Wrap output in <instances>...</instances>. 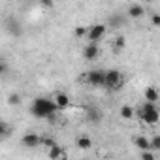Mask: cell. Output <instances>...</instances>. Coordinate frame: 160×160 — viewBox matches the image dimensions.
Masks as SVG:
<instances>
[{"label": "cell", "instance_id": "1", "mask_svg": "<svg viewBox=\"0 0 160 160\" xmlns=\"http://www.w3.org/2000/svg\"><path fill=\"white\" fill-rule=\"evenodd\" d=\"M30 109H32V115H36V117H51L57 111V106L49 98H36L32 102Z\"/></svg>", "mask_w": 160, "mask_h": 160}, {"label": "cell", "instance_id": "2", "mask_svg": "<svg viewBox=\"0 0 160 160\" xmlns=\"http://www.w3.org/2000/svg\"><path fill=\"white\" fill-rule=\"evenodd\" d=\"M121 85H122V75H121V72H117V70H108V72H106V83H104V87H108V89H111V91H117Z\"/></svg>", "mask_w": 160, "mask_h": 160}, {"label": "cell", "instance_id": "3", "mask_svg": "<svg viewBox=\"0 0 160 160\" xmlns=\"http://www.w3.org/2000/svg\"><path fill=\"white\" fill-rule=\"evenodd\" d=\"M87 81L91 85H94V87H104V83H106V72H102V70L89 72L87 73Z\"/></svg>", "mask_w": 160, "mask_h": 160}, {"label": "cell", "instance_id": "4", "mask_svg": "<svg viewBox=\"0 0 160 160\" xmlns=\"http://www.w3.org/2000/svg\"><path fill=\"white\" fill-rule=\"evenodd\" d=\"M104 32H106V25H94V27H91V28L87 30V36H89L91 43H96V42L104 36Z\"/></svg>", "mask_w": 160, "mask_h": 160}, {"label": "cell", "instance_id": "5", "mask_svg": "<svg viewBox=\"0 0 160 160\" xmlns=\"http://www.w3.org/2000/svg\"><path fill=\"white\" fill-rule=\"evenodd\" d=\"M21 23L15 19V17H10V19H6V32L8 34H12V36H21Z\"/></svg>", "mask_w": 160, "mask_h": 160}, {"label": "cell", "instance_id": "6", "mask_svg": "<svg viewBox=\"0 0 160 160\" xmlns=\"http://www.w3.org/2000/svg\"><path fill=\"white\" fill-rule=\"evenodd\" d=\"M139 117H141V121H145L147 124H156V122L160 121L158 109H152V111H139Z\"/></svg>", "mask_w": 160, "mask_h": 160}, {"label": "cell", "instance_id": "7", "mask_svg": "<svg viewBox=\"0 0 160 160\" xmlns=\"http://www.w3.org/2000/svg\"><path fill=\"white\" fill-rule=\"evenodd\" d=\"M23 145L25 147H38V145H42V136H38V134H34V132H30V134H27V136H23Z\"/></svg>", "mask_w": 160, "mask_h": 160}, {"label": "cell", "instance_id": "8", "mask_svg": "<svg viewBox=\"0 0 160 160\" xmlns=\"http://www.w3.org/2000/svg\"><path fill=\"white\" fill-rule=\"evenodd\" d=\"M98 55H100V49H98L96 43H87V45H85V49H83V57H85V60H94Z\"/></svg>", "mask_w": 160, "mask_h": 160}, {"label": "cell", "instance_id": "9", "mask_svg": "<svg viewBox=\"0 0 160 160\" xmlns=\"http://www.w3.org/2000/svg\"><path fill=\"white\" fill-rule=\"evenodd\" d=\"M87 121L92 122V124H98V122L102 121L100 109H96V108H87Z\"/></svg>", "mask_w": 160, "mask_h": 160}, {"label": "cell", "instance_id": "10", "mask_svg": "<svg viewBox=\"0 0 160 160\" xmlns=\"http://www.w3.org/2000/svg\"><path fill=\"white\" fill-rule=\"evenodd\" d=\"M55 106H57V109H64V108H70V98L64 94V92H58L57 96H55Z\"/></svg>", "mask_w": 160, "mask_h": 160}, {"label": "cell", "instance_id": "11", "mask_svg": "<svg viewBox=\"0 0 160 160\" xmlns=\"http://www.w3.org/2000/svg\"><path fill=\"white\" fill-rule=\"evenodd\" d=\"M128 15L134 17V19H139L141 15H145V8L139 6V4H132V6L128 8Z\"/></svg>", "mask_w": 160, "mask_h": 160}, {"label": "cell", "instance_id": "12", "mask_svg": "<svg viewBox=\"0 0 160 160\" xmlns=\"http://www.w3.org/2000/svg\"><path fill=\"white\" fill-rule=\"evenodd\" d=\"M136 147L139 151H151V145H149V139L145 136H138L136 138Z\"/></svg>", "mask_w": 160, "mask_h": 160}, {"label": "cell", "instance_id": "13", "mask_svg": "<svg viewBox=\"0 0 160 160\" xmlns=\"http://www.w3.org/2000/svg\"><path fill=\"white\" fill-rule=\"evenodd\" d=\"M145 98H147V102L156 104V100H158V92H156V89H154V87H149V89L145 91Z\"/></svg>", "mask_w": 160, "mask_h": 160}, {"label": "cell", "instance_id": "14", "mask_svg": "<svg viewBox=\"0 0 160 160\" xmlns=\"http://www.w3.org/2000/svg\"><path fill=\"white\" fill-rule=\"evenodd\" d=\"M91 145H92V143H91V139H89L87 136H79V138H77V147H79V149L87 151V149H91Z\"/></svg>", "mask_w": 160, "mask_h": 160}, {"label": "cell", "instance_id": "15", "mask_svg": "<svg viewBox=\"0 0 160 160\" xmlns=\"http://www.w3.org/2000/svg\"><path fill=\"white\" fill-rule=\"evenodd\" d=\"M121 117L126 119V121H130V119L134 117V109H132L130 106H122V108H121Z\"/></svg>", "mask_w": 160, "mask_h": 160}, {"label": "cell", "instance_id": "16", "mask_svg": "<svg viewBox=\"0 0 160 160\" xmlns=\"http://www.w3.org/2000/svg\"><path fill=\"white\" fill-rule=\"evenodd\" d=\"M8 104H10V106H19V104H21V96L15 94V92L10 94V96H8Z\"/></svg>", "mask_w": 160, "mask_h": 160}, {"label": "cell", "instance_id": "17", "mask_svg": "<svg viewBox=\"0 0 160 160\" xmlns=\"http://www.w3.org/2000/svg\"><path fill=\"white\" fill-rule=\"evenodd\" d=\"M60 154H62V149H60L58 145H53V147L49 149V156H51V158H58Z\"/></svg>", "mask_w": 160, "mask_h": 160}, {"label": "cell", "instance_id": "18", "mask_svg": "<svg viewBox=\"0 0 160 160\" xmlns=\"http://www.w3.org/2000/svg\"><path fill=\"white\" fill-rule=\"evenodd\" d=\"M109 25H111V27H115V28H117V27H121V25H122V17H121V15H113V17L109 19Z\"/></svg>", "mask_w": 160, "mask_h": 160}, {"label": "cell", "instance_id": "19", "mask_svg": "<svg viewBox=\"0 0 160 160\" xmlns=\"http://www.w3.org/2000/svg\"><path fill=\"white\" fill-rule=\"evenodd\" d=\"M149 145H151V151H158L160 149V136H154Z\"/></svg>", "mask_w": 160, "mask_h": 160}, {"label": "cell", "instance_id": "20", "mask_svg": "<svg viewBox=\"0 0 160 160\" xmlns=\"http://www.w3.org/2000/svg\"><path fill=\"white\" fill-rule=\"evenodd\" d=\"M124 45H126L124 36H117V40H115V47H117V49H124Z\"/></svg>", "mask_w": 160, "mask_h": 160}, {"label": "cell", "instance_id": "21", "mask_svg": "<svg viewBox=\"0 0 160 160\" xmlns=\"http://www.w3.org/2000/svg\"><path fill=\"white\" fill-rule=\"evenodd\" d=\"M8 134H10V128H8V124L0 121V138H4V136H8Z\"/></svg>", "mask_w": 160, "mask_h": 160}, {"label": "cell", "instance_id": "22", "mask_svg": "<svg viewBox=\"0 0 160 160\" xmlns=\"http://www.w3.org/2000/svg\"><path fill=\"white\" fill-rule=\"evenodd\" d=\"M152 109H156V106H154V104H151V102H145V104L141 106V109H139V111H152Z\"/></svg>", "mask_w": 160, "mask_h": 160}, {"label": "cell", "instance_id": "23", "mask_svg": "<svg viewBox=\"0 0 160 160\" xmlns=\"http://www.w3.org/2000/svg\"><path fill=\"white\" fill-rule=\"evenodd\" d=\"M141 160H154V154L151 151H143L141 152Z\"/></svg>", "mask_w": 160, "mask_h": 160}, {"label": "cell", "instance_id": "24", "mask_svg": "<svg viewBox=\"0 0 160 160\" xmlns=\"http://www.w3.org/2000/svg\"><path fill=\"white\" fill-rule=\"evenodd\" d=\"M6 73H8V64H6L4 60H0V77L6 75Z\"/></svg>", "mask_w": 160, "mask_h": 160}, {"label": "cell", "instance_id": "25", "mask_svg": "<svg viewBox=\"0 0 160 160\" xmlns=\"http://www.w3.org/2000/svg\"><path fill=\"white\" fill-rule=\"evenodd\" d=\"M42 143H43V145H45V147H49V149H51V147H53V145H57V143H55V141H53V139H51V138H45V139H43V138H42Z\"/></svg>", "mask_w": 160, "mask_h": 160}, {"label": "cell", "instance_id": "26", "mask_svg": "<svg viewBox=\"0 0 160 160\" xmlns=\"http://www.w3.org/2000/svg\"><path fill=\"white\" fill-rule=\"evenodd\" d=\"M87 30H89V28H83V27H77V28H75V34H77V36H85V34H87Z\"/></svg>", "mask_w": 160, "mask_h": 160}, {"label": "cell", "instance_id": "27", "mask_svg": "<svg viewBox=\"0 0 160 160\" xmlns=\"http://www.w3.org/2000/svg\"><path fill=\"white\" fill-rule=\"evenodd\" d=\"M152 23L154 25H160V15H152Z\"/></svg>", "mask_w": 160, "mask_h": 160}]
</instances>
